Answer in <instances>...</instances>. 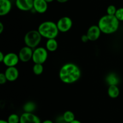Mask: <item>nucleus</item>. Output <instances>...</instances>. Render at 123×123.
<instances>
[{
	"mask_svg": "<svg viewBox=\"0 0 123 123\" xmlns=\"http://www.w3.org/2000/svg\"><path fill=\"white\" fill-rule=\"evenodd\" d=\"M82 72L79 66L73 63H67L61 66L59 71V77L66 84H72L78 82Z\"/></svg>",
	"mask_w": 123,
	"mask_h": 123,
	"instance_id": "1",
	"label": "nucleus"
},
{
	"mask_svg": "<svg viewBox=\"0 0 123 123\" xmlns=\"http://www.w3.org/2000/svg\"><path fill=\"white\" fill-rule=\"evenodd\" d=\"M97 25L100 29L102 33L111 34L118 30L120 21L115 16L106 14L100 18Z\"/></svg>",
	"mask_w": 123,
	"mask_h": 123,
	"instance_id": "2",
	"label": "nucleus"
},
{
	"mask_svg": "<svg viewBox=\"0 0 123 123\" xmlns=\"http://www.w3.org/2000/svg\"><path fill=\"white\" fill-rule=\"evenodd\" d=\"M37 30L42 37L47 39H56L60 33L56 23L50 20L44 21L41 23L38 26Z\"/></svg>",
	"mask_w": 123,
	"mask_h": 123,
	"instance_id": "3",
	"label": "nucleus"
},
{
	"mask_svg": "<svg viewBox=\"0 0 123 123\" xmlns=\"http://www.w3.org/2000/svg\"><path fill=\"white\" fill-rule=\"evenodd\" d=\"M42 36L38 30H30L25 34L24 36V42L25 46L35 49L40 43Z\"/></svg>",
	"mask_w": 123,
	"mask_h": 123,
	"instance_id": "4",
	"label": "nucleus"
},
{
	"mask_svg": "<svg viewBox=\"0 0 123 123\" xmlns=\"http://www.w3.org/2000/svg\"><path fill=\"white\" fill-rule=\"evenodd\" d=\"M48 57V51L46 48L38 47L34 49L32 60L34 63L43 64Z\"/></svg>",
	"mask_w": 123,
	"mask_h": 123,
	"instance_id": "5",
	"label": "nucleus"
},
{
	"mask_svg": "<svg viewBox=\"0 0 123 123\" xmlns=\"http://www.w3.org/2000/svg\"><path fill=\"white\" fill-rule=\"evenodd\" d=\"M56 25L60 32H67L72 28L73 20L70 17L63 16L58 19Z\"/></svg>",
	"mask_w": 123,
	"mask_h": 123,
	"instance_id": "6",
	"label": "nucleus"
},
{
	"mask_svg": "<svg viewBox=\"0 0 123 123\" xmlns=\"http://www.w3.org/2000/svg\"><path fill=\"white\" fill-rule=\"evenodd\" d=\"M32 54H33V49L27 46L22 47L18 53L20 61L24 63L28 62L30 60H32Z\"/></svg>",
	"mask_w": 123,
	"mask_h": 123,
	"instance_id": "7",
	"label": "nucleus"
},
{
	"mask_svg": "<svg viewBox=\"0 0 123 123\" xmlns=\"http://www.w3.org/2000/svg\"><path fill=\"white\" fill-rule=\"evenodd\" d=\"M19 59L18 54L14 53H8L5 54L4 59L3 60V63L7 67L16 66L19 63Z\"/></svg>",
	"mask_w": 123,
	"mask_h": 123,
	"instance_id": "8",
	"label": "nucleus"
},
{
	"mask_svg": "<svg viewBox=\"0 0 123 123\" xmlns=\"http://www.w3.org/2000/svg\"><path fill=\"white\" fill-rule=\"evenodd\" d=\"M20 123H42L38 116L34 113L24 112L20 116Z\"/></svg>",
	"mask_w": 123,
	"mask_h": 123,
	"instance_id": "9",
	"label": "nucleus"
},
{
	"mask_svg": "<svg viewBox=\"0 0 123 123\" xmlns=\"http://www.w3.org/2000/svg\"><path fill=\"white\" fill-rule=\"evenodd\" d=\"M101 33H102L98 25H93L88 28L86 34L88 37L89 41L93 42V41H96L99 39V37H100Z\"/></svg>",
	"mask_w": 123,
	"mask_h": 123,
	"instance_id": "10",
	"label": "nucleus"
},
{
	"mask_svg": "<svg viewBox=\"0 0 123 123\" xmlns=\"http://www.w3.org/2000/svg\"><path fill=\"white\" fill-rule=\"evenodd\" d=\"M16 6L19 10L28 12L33 9L34 0H16Z\"/></svg>",
	"mask_w": 123,
	"mask_h": 123,
	"instance_id": "11",
	"label": "nucleus"
},
{
	"mask_svg": "<svg viewBox=\"0 0 123 123\" xmlns=\"http://www.w3.org/2000/svg\"><path fill=\"white\" fill-rule=\"evenodd\" d=\"M7 81L10 82H14L18 78L19 75V72L16 66L7 67L4 72Z\"/></svg>",
	"mask_w": 123,
	"mask_h": 123,
	"instance_id": "12",
	"label": "nucleus"
},
{
	"mask_svg": "<svg viewBox=\"0 0 123 123\" xmlns=\"http://www.w3.org/2000/svg\"><path fill=\"white\" fill-rule=\"evenodd\" d=\"M48 8V3L45 0H34L33 10L38 13H44Z\"/></svg>",
	"mask_w": 123,
	"mask_h": 123,
	"instance_id": "13",
	"label": "nucleus"
},
{
	"mask_svg": "<svg viewBox=\"0 0 123 123\" xmlns=\"http://www.w3.org/2000/svg\"><path fill=\"white\" fill-rule=\"evenodd\" d=\"M12 8L10 0H0V16H3L8 14Z\"/></svg>",
	"mask_w": 123,
	"mask_h": 123,
	"instance_id": "14",
	"label": "nucleus"
},
{
	"mask_svg": "<svg viewBox=\"0 0 123 123\" xmlns=\"http://www.w3.org/2000/svg\"><path fill=\"white\" fill-rule=\"evenodd\" d=\"M58 43L56 39H47L46 42L45 48L48 51L54 52L58 49Z\"/></svg>",
	"mask_w": 123,
	"mask_h": 123,
	"instance_id": "15",
	"label": "nucleus"
},
{
	"mask_svg": "<svg viewBox=\"0 0 123 123\" xmlns=\"http://www.w3.org/2000/svg\"><path fill=\"white\" fill-rule=\"evenodd\" d=\"M120 90L117 85H110L108 89V94L111 98H116L120 95Z\"/></svg>",
	"mask_w": 123,
	"mask_h": 123,
	"instance_id": "16",
	"label": "nucleus"
},
{
	"mask_svg": "<svg viewBox=\"0 0 123 123\" xmlns=\"http://www.w3.org/2000/svg\"><path fill=\"white\" fill-rule=\"evenodd\" d=\"M106 82L109 86L117 85L119 83V78L115 73H110L106 77Z\"/></svg>",
	"mask_w": 123,
	"mask_h": 123,
	"instance_id": "17",
	"label": "nucleus"
},
{
	"mask_svg": "<svg viewBox=\"0 0 123 123\" xmlns=\"http://www.w3.org/2000/svg\"><path fill=\"white\" fill-rule=\"evenodd\" d=\"M62 118L66 123H70L75 119V116L74 113L70 110H67L62 115Z\"/></svg>",
	"mask_w": 123,
	"mask_h": 123,
	"instance_id": "18",
	"label": "nucleus"
},
{
	"mask_svg": "<svg viewBox=\"0 0 123 123\" xmlns=\"http://www.w3.org/2000/svg\"><path fill=\"white\" fill-rule=\"evenodd\" d=\"M36 108V104L32 101H28V102H26L23 106L24 112H28V113H33Z\"/></svg>",
	"mask_w": 123,
	"mask_h": 123,
	"instance_id": "19",
	"label": "nucleus"
},
{
	"mask_svg": "<svg viewBox=\"0 0 123 123\" xmlns=\"http://www.w3.org/2000/svg\"><path fill=\"white\" fill-rule=\"evenodd\" d=\"M43 70H44V67L43 64L34 63L32 67V71L36 75H40L42 74L43 72Z\"/></svg>",
	"mask_w": 123,
	"mask_h": 123,
	"instance_id": "20",
	"label": "nucleus"
},
{
	"mask_svg": "<svg viewBox=\"0 0 123 123\" xmlns=\"http://www.w3.org/2000/svg\"><path fill=\"white\" fill-rule=\"evenodd\" d=\"M8 123H20V116L16 113H12L7 118Z\"/></svg>",
	"mask_w": 123,
	"mask_h": 123,
	"instance_id": "21",
	"label": "nucleus"
},
{
	"mask_svg": "<svg viewBox=\"0 0 123 123\" xmlns=\"http://www.w3.org/2000/svg\"><path fill=\"white\" fill-rule=\"evenodd\" d=\"M117 10V7L114 5H110V6H108L106 9L107 14L115 16Z\"/></svg>",
	"mask_w": 123,
	"mask_h": 123,
	"instance_id": "22",
	"label": "nucleus"
},
{
	"mask_svg": "<svg viewBox=\"0 0 123 123\" xmlns=\"http://www.w3.org/2000/svg\"><path fill=\"white\" fill-rule=\"evenodd\" d=\"M115 16L119 21H123V7L117 8Z\"/></svg>",
	"mask_w": 123,
	"mask_h": 123,
	"instance_id": "23",
	"label": "nucleus"
},
{
	"mask_svg": "<svg viewBox=\"0 0 123 123\" xmlns=\"http://www.w3.org/2000/svg\"><path fill=\"white\" fill-rule=\"evenodd\" d=\"M7 82V79L6 78V76L5 75L4 73H2L1 72L0 74V84H4Z\"/></svg>",
	"mask_w": 123,
	"mask_h": 123,
	"instance_id": "24",
	"label": "nucleus"
},
{
	"mask_svg": "<svg viewBox=\"0 0 123 123\" xmlns=\"http://www.w3.org/2000/svg\"><path fill=\"white\" fill-rule=\"evenodd\" d=\"M80 39H81L82 42H84V43H86V42H88L89 41V39L87 35L86 34H83L82 36H81V38H80Z\"/></svg>",
	"mask_w": 123,
	"mask_h": 123,
	"instance_id": "25",
	"label": "nucleus"
},
{
	"mask_svg": "<svg viewBox=\"0 0 123 123\" xmlns=\"http://www.w3.org/2000/svg\"><path fill=\"white\" fill-rule=\"evenodd\" d=\"M4 57H5V54L2 53V51L0 52V62L2 63L3 62V60L4 59Z\"/></svg>",
	"mask_w": 123,
	"mask_h": 123,
	"instance_id": "26",
	"label": "nucleus"
},
{
	"mask_svg": "<svg viewBox=\"0 0 123 123\" xmlns=\"http://www.w3.org/2000/svg\"><path fill=\"white\" fill-rule=\"evenodd\" d=\"M4 31V25L2 22H0V34L2 33Z\"/></svg>",
	"mask_w": 123,
	"mask_h": 123,
	"instance_id": "27",
	"label": "nucleus"
},
{
	"mask_svg": "<svg viewBox=\"0 0 123 123\" xmlns=\"http://www.w3.org/2000/svg\"><path fill=\"white\" fill-rule=\"evenodd\" d=\"M42 123H54L52 121L50 120V119H46V120H44V121L42 122Z\"/></svg>",
	"mask_w": 123,
	"mask_h": 123,
	"instance_id": "28",
	"label": "nucleus"
},
{
	"mask_svg": "<svg viewBox=\"0 0 123 123\" xmlns=\"http://www.w3.org/2000/svg\"><path fill=\"white\" fill-rule=\"evenodd\" d=\"M56 1L60 3H65V2H67L68 0H56Z\"/></svg>",
	"mask_w": 123,
	"mask_h": 123,
	"instance_id": "29",
	"label": "nucleus"
},
{
	"mask_svg": "<svg viewBox=\"0 0 123 123\" xmlns=\"http://www.w3.org/2000/svg\"><path fill=\"white\" fill-rule=\"evenodd\" d=\"M70 123H82L80 121L77 120V119H74V121H73L72 122H71Z\"/></svg>",
	"mask_w": 123,
	"mask_h": 123,
	"instance_id": "30",
	"label": "nucleus"
},
{
	"mask_svg": "<svg viewBox=\"0 0 123 123\" xmlns=\"http://www.w3.org/2000/svg\"><path fill=\"white\" fill-rule=\"evenodd\" d=\"M0 123H8V122L7 121V120H4V119H1L0 120Z\"/></svg>",
	"mask_w": 123,
	"mask_h": 123,
	"instance_id": "31",
	"label": "nucleus"
},
{
	"mask_svg": "<svg viewBox=\"0 0 123 123\" xmlns=\"http://www.w3.org/2000/svg\"><path fill=\"white\" fill-rule=\"evenodd\" d=\"M45 1H46V2H48V3H50V2H53V1H54V0H45Z\"/></svg>",
	"mask_w": 123,
	"mask_h": 123,
	"instance_id": "32",
	"label": "nucleus"
}]
</instances>
